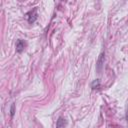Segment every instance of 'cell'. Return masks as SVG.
<instances>
[{
    "label": "cell",
    "instance_id": "cell-1",
    "mask_svg": "<svg viewBox=\"0 0 128 128\" xmlns=\"http://www.w3.org/2000/svg\"><path fill=\"white\" fill-rule=\"evenodd\" d=\"M25 46H26L25 42H24L23 40L19 39V40L16 42V51H17V52H19V53H21V52L24 50Z\"/></svg>",
    "mask_w": 128,
    "mask_h": 128
},
{
    "label": "cell",
    "instance_id": "cell-2",
    "mask_svg": "<svg viewBox=\"0 0 128 128\" xmlns=\"http://www.w3.org/2000/svg\"><path fill=\"white\" fill-rule=\"evenodd\" d=\"M27 18H28L29 23H33V22L36 20V18H37L36 9H34V10H33V11H31V12H29V13L27 14Z\"/></svg>",
    "mask_w": 128,
    "mask_h": 128
},
{
    "label": "cell",
    "instance_id": "cell-3",
    "mask_svg": "<svg viewBox=\"0 0 128 128\" xmlns=\"http://www.w3.org/2000/svg\"><path fill=\"white\" fill-rule=\"evenodd\" d=\"M66 124H67L66 120L63 117H59L57 120V123H56V128H64L66 126Z\"/></svg>",
    "mask_w": 128,
    "mask_h": 128
},
{
    "label": "cell",
    "instance_id": "cell-4",
    "mask_svg": "<svg viewBox=\"0 0 128 128\" xmlns=\"http://www.w3.org/2000/svg\"><path fill=\"white\" fill-rule=\"evenodd\" d=\"M99 85H100V83H99V80H98V79H96V80H94V81L92 82V88H93V89L99 87Z\"/></svg>",
    "mask_w": 128,
    "mask_h": 128
},
{
    "label": "cell",
    "instance_id": "cell-5",
    "mask_svg": "<svg viewBox=\"0 0 128 128\" xmlns=\"http://www.w3.org/2000/svg\"><path fill=\"white\" fill-rule=\"evenodd\" d=\"M102 61H103V54H101V57H100V59H99V62H98V70H100L101 69V66H102Z\"/></svg>",
    "mask_w": 128,
    "mask_h": 128
},
{
    "label": "cell",
    "instance_id": "cell-6",
    "mask_svg": "<svg viewBox=\"0 0 128 128\" xmlns=\"http://www.w3.org/2000/svg\"><path fill=\"white\" fill-rule=\"evenodd\" d=\"M14 108H15V105L12 104V106H11V116L14 115Z\"/></svg>",
    "mask_w": 128,
    "mask_h": 128
}]
</instances>
